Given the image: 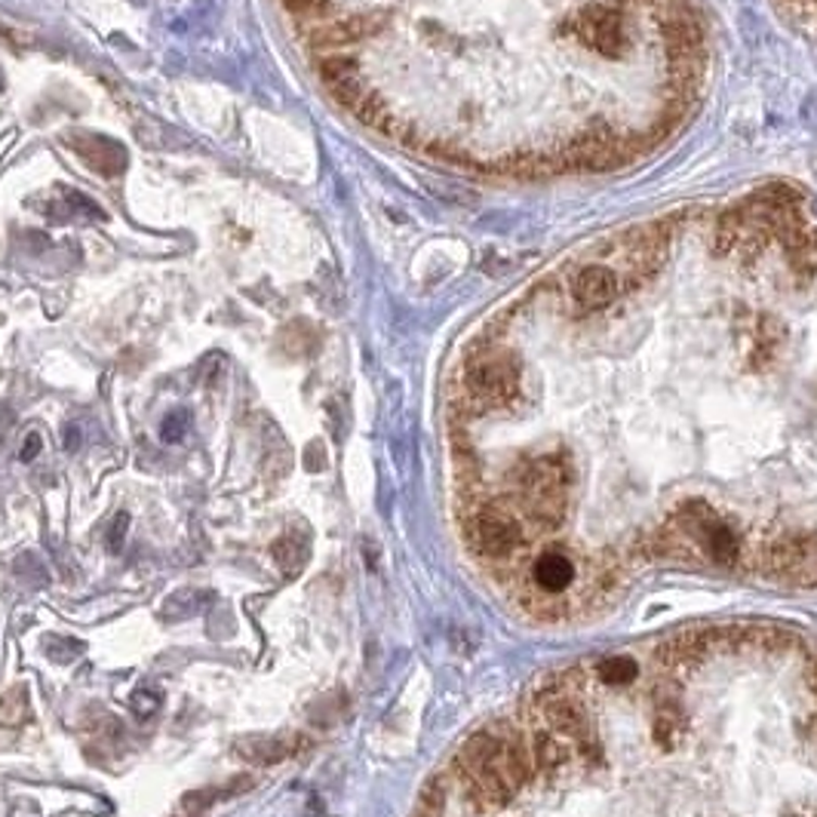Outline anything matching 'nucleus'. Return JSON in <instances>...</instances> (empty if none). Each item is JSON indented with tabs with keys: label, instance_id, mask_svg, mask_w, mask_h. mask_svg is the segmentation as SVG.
Masks as SVG:
<instances>
[{
	"label": "nucleus",
	"instance_id": "39448f33",
	"mask_svg": "<svg viewBox=\"0 0 817 817\" xmlns=\"http://www.w3.org/2000/svg\"><path fill=\"white\" fill-rule=\"evenodd\" d=\"M468 513H464V541L476 557L501 565L510 563L523 547H526V523L510 513L495 501L486 498H468Z\"/></svg>",
	"mask_w": 817,
	"mask_h": 817
},
{
	"label": "nucleus",
	"instance_id": "a211bd4d",
	"mask_svg": "<svg viewBox=\"0 0 817 817\" xmlns=\"http://www.w3.org/2000/svg\"><path fill=\"white\" fill-rule=\"evenodd\" d=\"M47 654L59 661V664H68L77 654H84V642L80 639H59V636H50L47 639Z\"/></svg>",
	"mask_w": 817,
	"mask_h": 817
},
{
	"label": "nucleus",
	"instance_id": "0eeeda50",
	"mask_svg": "<svg viewBox=\"0 0 817 817\" xmlns=\"http://www.w3.org/2000/svg\"><path fill=\"white\" fill-rule=\"evenodd\" d=\"M689 735V713L682 707L679 694L671 691L667 686L654 689V719H652V738L654 744H661L664 750L679 746Z\"/></svg>",
	"mask_w": 817,
	"mask_h": 817
},
{
	"label": "nucleus",
	"instance_id": "423d86ee",
	"mask_svg": "<svg viewBox=\"0 0 817 817\" xmlns=\"http://www.w3.org/2000/svg\"><path fill=\"white\" fill-rule=\"evenodd\" d=\"M310 746L308 735H298V731H286V735H255V738H243L237 741L234 753L240 759L253 765H280L305 753Z\"/></svg>",
	"mask_w": 817,
	"mask_h": 817
},
{
	"label": "nucleus",
	"instance_id": "393cba45",
	"mask_svg": "<svg viewBox=\"0 0 817 817\" xmlns=\"http://www.w3.org/2000/svg\"><path fill=\"white\" fill-rule=\"evenodd\" d=\"M13 424H16V416H13V409L7 406V403H0V443L7 439V434L13 431Z\"/></svg>",
	"mask_w": 817,
	"mask_h": 817
},
{
	"label": "nucleus",
	"instance_id": "20e7f679",
	"mask_svg": "<svg viewBox=\"0 0 817 817\" xmlns=\"http://www.w3.org/2000/svg\"><path fill=\"white\" fill-rule=\"evenodd\" d=\"M667 523L682 532L698 560H710L723 569H738L744 560V541L738 528L726 523L707 498H679Z\"/></svg>",
	"mask_w": 817,
	"mask_h": 817
},
{
	"label": "nucleus",
	"instance_id": "aec40b11",
	"mask_svg": "<svg viewBox=\"0 0 817 817\" xmlns=\"http://www.w3.org/2000/svg\"><path fill=\"white\" fill-rule=\"evenodd\" d=\"M65 206L72 209V216H84V218H105V213L90 201V197H84V194H77L72 191L68 197H65Z\"/></svg>",
	"mask_w": 817,
	"mask_h": 817
},
{
	"label": "nucleus",
	"instance_id": "4468645a",
	"mask_svg": "<svg viewBox=\"0 0 817 817\" xmlns=\"http://www.w3.org/2000/svg\"><path fill=\"white\" fill-rule=\"evenodd\" d=\"M771 7L805 35L817 37V0H771Z\"/></svg>",
	"mask_w": 817,
	"mask_h": 817
},
{
	"label": "nucleus",
	"instance_id": "f8f14e48",
	"mask_svg": "<svg viewBox=\"0 0 817 817\" xmlns=\"http://www.w3.org/2000/svg\"><path fill=\"white\" fill-rule=\"evenodd\" d=\"M271 557L277 569L283 572V578H298L310 557L308 538L298 535V532H286V535H280L271 545Z\"/></svg>",
	"mask_w": 817,
	"mask_h": 817
},
{
	"label": "nucleus",
	"instance_id": "f3484780",
	"mask_svg": "<svg viewBox=\"0 0 817 817\" xmlns=\"http://www.w3.org/2000/svg\"><path fill=\"white\" fill-rule=\"evenodd\" d=\"M188 424H191V418L184 409H176V412H169L164 418V424H161V439L169 443V446H176V443H182L184 434H188Z\"/></svg>",
	"mask_w": 817,
	"mask_h": 817
},
{
	"label": "nucleus",
	"instance_id": "dca6fc26",
	"mask_svg": "<svg viewBox=\"0 0 817 817\" xmlns=\"http://www.w3.org/2000/svg\"><path fill=\"white\" fill-rule=\"evenodd\" d=\"M597 679L605 682V686H627V682H634L636 679V661L630 658H605L597 664Z\"/></svg>",
	"mask_w": 817,
	"mask_h": 817
},
{
	"label": "nucleus",
	"instance_id": "9b49d317",
	"mask_svg": "<svg viewBox=\"0 0 817 817\" xmlns=\"http://www.w3.org/2000/svg\"><path fill=\"white\" fill-rule=\"evenodd\" d=\"M72 148L87 161L90 166H95L102 176H117L124 173L127 166V151L111 142L105 136H92V132H74Z\"/></svg>",
	"mask_w": 817,
	"mask_h": 817
},
{
	"label": "nucleus",
	"instance_id": "7ed1b4c3",
	"mask_svg": "<svg viewBox=\"0 0 817 817\" xmlns=\"http://www.w3.org/2000/svg\"><path fill=\"white\" fill-rule=\"evenodd\" d=\"M532 710H535V719L541 726L550 728L553 735H560L565 744L575 750V759H582L587 765L600 763V738H597L590 713L584 707L582 686L575 682L572 673L550 676L545 686L535 691Z\"/></svg>",
	"mask_w": 817,
	"mask_h": 817
},
{
	"label": "nucleus",
	"instance_id": "b1692460",
	"mask_svg": "<svg viewBox=\"0 0 817 817\" xmlns=\"http://www.w3.org/2000/svg\"><path fill=\"white\" fill-rule=\"evenodd\" d=\"M308 468L310 471H323L327 468V455H323L320 443H310L308 446Z\"/></svg>",
	"mask_w": 817,
	"mask_h": 817
},
{
	"label": "nucleus",
	"instance_id": "412c9836",
	"mask_svg": "<svg viewBox=\"0 0 817 817\" xmlns=\"http://www.w3.org/2000/svg\"><path fill=\"white\" fill-rule=\"evenodd\" d=\"M221 796H225V787H221V790H201V793L184 796L182 805H184V812H194V815H197V812L209 808V805H213L216 800H221Z\"/></svg>",
	"mask_w": 817,
	"mask_h": 817
},
{
	"label": "nucleus",
	"instance_id": "f03ea898",
	"mask_svg": "<svg viewBox=\"0 0 817 817\" xmlns=\"http://www.w3.org/2000/svg\"><path fill=\"white\" fill-rule=\"evenodd\" d=\"M455 775L480 808H505L538 778L528 735L510 723L476 731L458 750Z\"/></svg>",
	"mask_w": 817,
	"mask_h": 817
},
{
	"label": "nucleus",
	"instance_id": "4be33fe9",
	"mask_svg": "<svg viewBox=\"0 0 817 817\" xmlns=\"http://www.w3.org/2000/svg\"><path fill=\"white\" fill-rule=\"evenodd\" d=\"M127 528H129V513H117V516H114V523H111V532H108L111 550H117V547H120L124 535H127Z\"/></svg>",
	"mask_w": 817,
	"mask_h": 817
},
{
	"label": "nucleus",
	"instance_id": "1a4fd4ad",
	"mask_svg": "<svg viewBox=\"0 0 817 817\" xmlns=\"http://www.w3.org/2000/svg\"><path fill=\"white\" fill-rule=\"evenodd\" d=\"M707 654V630H689V634L673 636L671 642H664V646L658 649V664L667 673H686L694 671Z\"/></svg>",
	"mask_w": 817,
	"mask_h": 817
},
{
	"label": "nucleus",
	"instance_id": "5701e85b",
	"mask_svg": "<svg viewBox=\"0 0 817 817\" xmlns=\"http://www.w3.org/2000/svg\"><path fill=\"white\" fill-rule=\"evenodd\" d=\"M40 446H43L40 434H28V439H25V446H22L18 458H22V461H35L37 455H40Z\"/></svg>",
	"mask_w": 817,
	"mask_h": 817
},
{
	"label": "nucleus",
	"instance_id": "6e6552de",
	"mask_svg": "<svg viewBox=\"0 0 817 817\" xmlns=\"http://www.w3.org/2000/svg\"><path fill=\"white\" fill-rule=\"evenodd\" d=\"M528 578H532V587L541 590V593H553V597H565L569 587L578 578V565L575 560L563 553V550H547L541 553L532 569H528Z\"/></svg>",
	"mask_w": 817,
	"mask_h": 817
},
{
	"label": "nucleus",
	"instance_id": "6ab92c4d",
	"mask_svg": "<svg viewBox=\"0 0 817 817\" xmlns=\"http://www.w3.org/2000/svg\"><path fill=\"white\" fill-rule=\"evenodd\" d=\"M161 691H154V689H136V694H132V710L139 713V716H151V713H157V707H161Z\"/></svg>",
	"mask_w": 817,
	"mask_h": 817
},
{
	"label": "nucleus",
	"instance_id": "ddd939ff",
	"mask_svg": "<svg viewBox=\"0 0 817 817\" xmlns=\"http://www.w3.org/2000/svg\"><path fill=\"white\" fill-rule=\"evenodd\" d=\"M209 602H213V593H209V590L184 587V590L173 593V597L164 602V615L169 617V621H188V617L201 615Z\"/></svg>",
	"mask_w": 817,
	"mask_h": 817
},
{
	"label": "nucleus",
	"instance_id": "a878e982",
	"mask_svg": "<svg viewBox=\"0 0 817 817\" xmlns=\"http://www.w3.org/2000/svg\"><path fill=\"white\" fill-rule=\"evenodd\" d=\"M77 446H80V431L77 427H65V449L77 452Z\"/></svg>",
	"mask_w": 817,
	"mask_h": 817
},
{
	"label": "nucleus",
	"instance_id": "2eb2a0df",
	"mask_svg": "<svg viewBox=\"0 0 817 817\" xmlns=\"http://www.w3.org/2000/svg\"><path fill=\"white\" fill-rule=\"evenodd\" d=\"M31 719V704H28V691L10 689L0 694V726L18 728Z\"/></svg>",
	"mask_w": 817,
	"mask_h": 817
},
{
	"label": "nucleus",
	"instance_id": "f257e3e1",
	"mask_svg": "<svg viewBox=\"0 0 817 817\" xmlns=\"http://www.w3.org/2000/svg\"><path fill=\"white\" fill-rule=\"evenodd\" d=\"M366 127L492 179L649 161L707 84L694 0H335Z\"/></svg>",
	"mask_w": 817,
	"mask_h": 817
},
{
	"label": "nucleus",
	"instance_id": "9d476101",
	"mask_svg": "<svg viewBox=\"0 0 817 817\" xmlns=\"http://www.w3.org/2000/svg\"><path fill=\"white\" fill-rule=\"evenodd\" d=\"M528 746H532V759H535V771L538 775H560L565 765L575 763V750L565 744L560 735H553L547 726H535V731L528 735Z\"/></svg>",
	"mask_w": 817,
	"mask_h": 817
}]
</instances>
